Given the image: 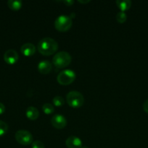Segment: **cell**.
<instances>
[{
  "instance_id": "17",
  "label": "cell",
  "mask_w": 148,
  "mask_h": 148,
  "mask_svg": "<svg viewBox=\"0 0 148 148\" xmlns=\"http://www.w3.org/2000/svg\"><path fill=\"white\" fill-rule=\"evenodd\" d=\"M52 102H53L54 105H55V106L59 107L62 106H63L64 104H65V100H64V98H62V97L57 95V96H55V98H53Z\"/></svg>"
},
{
  "instance_id": "11",
  "label": "cell",
  "mask_w": 148,
  "mask_h": 148,
  "mask_svg": "<svg viewBox=\"0 0 148 148\" xmlns=\"http://www.w3.org/2000/svg\"><path fill=\"white\" fill-rule=\"evenodd\" d=\"M20 51L24 56H30L33 55L36 52V47L33 44L30 43H24L20 48Z\"/></svg>"
},
{
  "instance_id": "24",
  "label": "cell",
  "mask_w": 148,
  "mask_h": 148,
  "mask_svg": "<svg viewBox=\"0 0 148 148\" xmlns=\"http://www.w3.org/2000/svg\"><path fill=\"white\" fill-rule=\"evenodd\" d=\"M81 148H88L87 147H85V146H82V147Z\"/></svg>"
},
{
  "instance_id": "15",
  "label": "cell",
  "mask_w": 148,
  "mask_h": 148,
  "mask_svg": "<svg viewBox=\"0 0 148 148\" xmlns=\"http://www.w3.org/2000/svg\"><path fill=\"white\" fill-rule=\"evenodd\" d=\"M127 20V14L125 12H118L116 14V20L119 23H124Z\"/></svg>"
},
{
  "instance_id": "20",
  "label": "cell",
  "mask_w": 148,
  "mask_h": 148,
  "mask_svg": "<svg viewBox=\"0 0 148 148\" xmlns=\"http://www.w3.org/2000/svg\"><path fill=\"white\" fill-rule=\"evenodd\" d=\"M142 107H143L144 111H145V112L147 113V114H148V99H147L146 101L144 102Z\"/></svg>"
},
{
  "instance_id": "7",
  "label": "cell",
  "mask_w": 148,
  "mask_h": 148,
  "mask_svg": "<svg viewBox=\"0 0 148 148\" xmlns=\"http://www.w3.org/2000/svg\"><path fill=\"white\" fill-rule=\"evenodd\" d=\"M51 124L55 128L61 130L65 127L67 124V120L64 116L61 114H55L51 119Z\"/></svg>"
},
{
  "instance_id": "18",
  "label": "cell",
  "mask_w": 148,
  "mask_h": 148,
  "mask_svg": "<svg viewBox=\"0 0 148 148\" xmlns=\"http://www.w3.org/2000/svg\"><path fill=\"white\" fill-rule=\"evenodd\" d=\"M8 131V125L6 122L0 120V137L3 136Z\"/></svg>"
},
{
  "instance_id": "9",
  "label": "cell",
  "mask_w": 148,
  "mask_h": 148,
  "mask_svg": "<svg viewBox=\"0 0 148 148\" xmlns=\"http://www.w3.org/2000/svg\"><path fill=\"white\" fill-rule=\"evenodd\" d=\"M68 148H81L82 147V141L81 139L75 136H70L65 141Z\"/></svg>"
},
{
  "instance_id": "12",
  "label": "cell",
  "mask_w": 148,
  "mask_h": 148,
  "mask_svg": "<svg viewBox=\"0 0 148 148\" xmlns=\"http://www.w3.org/2000/svg\"><path fill=\"white\" fill-rule=\"evenodd\" d=\"M26 116L30 120H36L39 116V111L36 107L29 106L26 109Z\"/></svg>"
},
{
  "instance_id": "14",
  "label": "cell",
  "mask_w": 148,
  "mask_h": 148,
  "mask_svg": "<svg viewBox=\"0 0 148 148\" xmlns=\"http://www.w3.org/2000/svg\"><path fill=\"white\" fill-rule=\"evenodd\" d=\"M22 4H23L22 1H19V0H9L7 1L8 7L12 10H14V11H17V10H20L22 7Z\"/></svg>"
},
{
  "instance_id": "4",
  "label": "cell",
  "mask_w": 148,
  "mask_h": 148,
  "mask_svg": "<svg viewBox=\"0 0 148 148\" xmlns=\"http://www.w3.org/2000/svg\"><path fill=\"white\" fill-rule=\"evenodd\" d=\"M72 19L70 16L62 14L58 16L55 21V27L60 32L68 31L72 27Z\"/></svg>"
},
{
  "instance_id": "1",
  "label": "cell",
  "mask_w": 148,
  "mask_h": 148,
  "mask_svg": "<svg viewBox=\"0 0 148 148\" xmlns=\"http://www.w3.org/2000/svg\"><path fill=\"white\" fill-rule=\"evenodd\" d=\"M58 49V43L52 38H44L39 40L38 43V50L41 54L45 56H50L57 51Z\"/></svg>"
},
{
  "instance_id": "16",
  "label": "cell",
  "mask_w": 148,
  "mask_h": 148,
  "mask_svg": "<svg viewBox=\"0 0 148 148\" xmlns=\"http://www.w3.org/2000/svg\"><path fill=\"white\" fill-rule=\"evenodd\" d=\"M42 110L46 114H51L55 111V108L51 103H44L42 106Z\"/></svg>"
},
{
  "instance_id": "5",
  "label": "cell",
  "mask_w": 148,
  "mask_h": 148,
  "mask_svg": "<svg viewBox=\"0 0 148 148\" xmlns=\"http://www.w3.org/2000/svg\"><path fill=\"white\" fill-rule=\"evenodd\" d=\"M75 79V72L71 69L62 70L57 75V82L62 85H68L72 83Z\"/></svg>"
},
{
  "instance_id": "19",
  "label": "cell",
  "mask_w": 148,
  "mask_h": 148,
  "mask_svg": "<svg viewBox=\"0 0 148 148\" xmlns=\"http://www.w3.org/2000/svg\"><path fill=\"white\" fill-rule=\"evenodd\" d=\"M32 148H45L44 144L40 140H35L31 143Z\"/></svg>"
},
{
  "instance_id": "22",
  "label": "cell",
  "mask_w": 148,
  "mask_h": 148,
  "mask_svg": "<svg viewBox=\"0 0 148 148\" xmlns=\"http://www.w3.org/2000/svg\"><path fill=\"white\" fill-rule=\"evenodd\" d=\"M63 2L65 3L67 6H71L73 4L74 1H72V0H65V1H63Z\"/></svg>"
},
{
  "instance_id": "10",
  "label": "cell",
  "mask_w": 148,
  "mask_h": 148,
  "mask_svg": "<svg viewBox=\"0 0 148 148\" xmlns=\"http://www.w3.org/2000/svg\"><path fill=\"white\" fill-rule=\"evenodd\" d=\"M51 69H52V64L49 61L43 60L38 64V70L42 75H47L50 72Z\"/></svg>"
},
{
  "instance_id": "2",
  "label": "cell",
  "mask_w": 148,
  "mask_h": 148,
  "mask_svg": "<svg viewBox=\"0 0 148 148\" xmlns=\"http://www.w3.org/2000/svg\"><path fill=\"white\" fill-rule=\"evenodd\" d=\"M72 57L66 51H59L55 55L52 59V63L56 67L64 68L71 64Z\"/></svg>"
},
{
  "instance_id": "23",
  "label": "cell",
  "mask_w": 148,
  "mask_h": 148,
  "mask_svg": "<svg viewBox=\"0 0 148 148\" xmlns=\"http://www.w3.org/2000/svg\"><path fill=\"white\" fill-rule=\"evenodd\" d=\"M89 0H88V1H81V0H78V2L80 3H83V4H85V3H88L89 2Z\"/></svg>"
},
{
  "instance_id": "6",
  "label": "cell",
  "mask_w": 148,
  "mask_h": 148,
  "mask_svg": "<svg viewBox=\"0 0 148 148\" xmlns=\"http://www.w3.org/2000/svg\"><path fill=\"white\" fill-rule=\"evenodd\" d=\"M15 138L19 144L22 145H28L33 143V136L30 132L27 130H20L16 132Z\"/></svg>"
},
{
  "instance_id": "21",
  "label": "cell",
  "mask_w": 148,
  "mask_h": 148,
  "mask_svg": "<svg viewBox=\"0 0 148 148\" xmlns=\"http://www.w3.org/2000/svg\"><path fill=\"white\" fill-rule=\"evenodd\" d=\"M4 111H5V106H4V105L2 103L0 102V115L4 114Z\"/></svg>"
},
{
  "instance_id": "13",
  "label": "cell",
  "mask_w": 148,
  "mask_h": 148,
  "mask_svg": "<svg viewBox=\"0 0 148 148\" xmlns=\"http://www.w3.org/2000/svg\"><path fill=\"white\" fill-rule=\"evenodd\" d=\"M116 4L121 12H125L129 10L131 6V1L130 0H117Z\"/></svg>"
},
{
  "instance_id": "3",
  "label": "cell",
  "mask_w": 148,
  "mask_h": 148,
  "mask_svg": "<svg viewBox=\"0 0 148 148\" xmlns=\"http://www.w3.org/2000/svg\"><path fill=\"white\" fill-rule=\"evenodd\" d=\"M66 101L68 105L73 108H79L84 103V98L82 94L76 90L68 92L66 95Z\"/></svg>"
},
{
  "instance_id": "8",
  "label": "cell",
  "mask_w": 148,
  "mask_h": 148,
  "mask_svg": "<svg viewBox=\"0 0 148 148\" xmlns=\"http://www.w3.org/2000/svg\"><path fill=\"white\" fill-rule=\"evenodd\" d=\"M19 55L14 49H9L6 51L4 54V60L8 64H14L17 62Z\"/></svg>"
}]
</instances>
